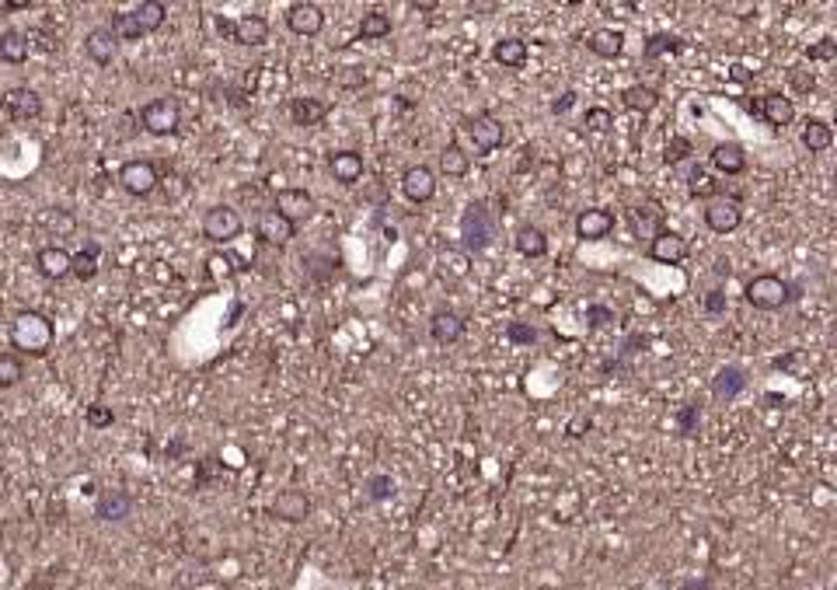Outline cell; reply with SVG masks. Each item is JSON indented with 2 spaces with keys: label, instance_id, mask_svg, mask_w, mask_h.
I'll use <instances>...</instances> for the list:
<instances>
[{
  "label": "cell",
  "instance_id": "obj_21",
  "mask_svg": "<svg viewBox=\"0 0 837 590\" xmlns=\"http://www.w3.org/2000/svg\"><path fill=\"white\" fill-rule=\"evenodd\" d=\"M747 381H750L747 370L729 364V367H723L712 377V399H716V402H732V399H740V395L747 392Z\"/></svg>",
  "mask_w": 837,
  "mask_h": 590
},
{
  "label": "cell",
  "instance_id": "obj_3",
  "mask_svg": "<svg viewBox=\"0 0 837 590\" xmlns=\"http://www.w3.org/2000/svg\"><path fill=\"white\" fill-rule=\"evenodd\" d=\"M796 287L789 283V280H782V276H774V273H761V276H754L747 287H743V300L750 304V308H757V311H782V308H789L792 300H796Z\"/></svg>",
  "mask_w": 837,
  "mask_h": 590
},
{
  "label": "cell",
  "instance_id": "obj_54",
  "mask_svg": "<svg viewBox=\"0 0 837 590\" xmlns=\"http://www.w3.org/2000/svg\"><path fill=\"white\" fill-rule=\"evenodd\" d=\"M576 98H580V95H576V91L569 88V91H565L562 98H555V105H551V112H555V115H565V112L576 105Z\"/></svg>",
  "mask_w": 837,
  "mask_h": 590
},
{
  "label": "cell",
  "instance_id": "obj_51",
  "mask_svg": "<svg viewBox=\"0 0 837 590\" xmlns=\"http://www.w3.org/2000/svg\"><path fill=\"white\" fill-rule=\"evenodd\" d=\"M705 315H712V318L726 315V291H723V287H716V291L705 294Z\"/></svg>",
  "mask_w": 837,
  "mask_h": 590
},
{
  "label": "cell",
  "instance_id": "obj_32",
  "mask_svg": "<svg viewBox=\"0 0 837 590\" xmlns=\"http://www.w3.org/2000/svg\"><path fill=\"white\" fill-rule=\"evenodd\" d=\"M29 36L21 29H4L0 32V60L11 63V67H21L29 60Z\"/></svg>",
  "mask_w": 837,
  "mask_h": 590
},
{
  "label": "cell",
  "instance_id": "obj_46",
  "mask_svg": "<svg viewBox=\"0 0 837 590\" xmlns=\"http://www.w3.org/2000/svg\"><path fill=\"white\" fill-rule=\"evenodd\" d=\"M691 154H694V144L688 137H674V140L666 144V150H663V161H666V164H681V161H691Z\"/></svg>",
  "mask_w": 837,
  "mask_h": 590
},
{
  "label": "cell",
  "instance_id": "obj_58",
  "mask_svg": "<svg viewBox=\"0 0 837 590\" xmlns=\"http://www.w3.org/2000/svg\"><path fill=\"white\" fill-rule=\"evenodd\" d=\"M586 430H590V419H586V416H580V419H573V423H569V437H580V434H586Z\"/></svg>",
  "mask_w": 837,
  "mask_h": 590
},
{
  "label": "cell",
  "instance_id": "obj_23",
  "mask_svg": "<svg viewBox=\"0 0 837 590\" xmlns=\"http://www.w3.org/2000/svg\"><path fill=\"white\" fill-rule=\"evenodd\" d=\"M269 18L265 14H241V18H234V42L238 46H265L269 42Z\"/></svg>",
  "mask_w": 837,
  "mask_h": 590
},
{
  "label": "cell",
  "instance_id": "obj_30",
  "mask_svg": "<svg viewBox=\"0 0 837 590\" xmlns=\"http://www.w3.org/2000/svg\"><path fill=\"white\" fill-rule=\"evenodd\" d=\"M287 112H290V119L297 122V126H318V122H325L328 119L325 102H322V98H307V95L290 98V102H287Z\"/></svg>",
  "mask_w": 837,
  "mask_h": 590
},
{
  "label": "cell",
  "instance_id": "obj_13",
  "mask_svg": "<svg viewBox=\"0 0 837 590\" xmlns=\"http://www.w3.org/2000/svg\"><path fill=\"white\" fill-rule=\"evenodd\" d=\"M688 238L684 234H677V231H659L653 241L646 245V256L653 258V262H659V266H681L684 258H688Z\"/></svg>",
  "mask_w": 837,
  "mask_h": 590
},
{
  "label": "cell",
  "instance_id": "obj_24",
  "mask_svg": "<svg viewBox=\"0 0 837 590\" xmlns=\"http://www.w3.org/2000/svg\"><path fill=\"white\" fill-rule=\"evenodd\" d=\"M632 227H635V234L649 245L659 231H666V214H663V206H659V203H642V206H635V210H632Z\"/></svg>",
  "mask_w": 837,
  "mask_h": 590
},
{
  "label": "cell",
  "instance_id": "obj_17",
  "mask_svg": "<svg viewBox=\"0 0 837 590\" xmlns=\"http://www.w3.org/2000/svg\"><path fill=\"white\" fill-rule=\"evenodd\" d=\"M269 514L280 517L283 524H304L307 514H311V496H307L304 489H283V493L272 500Z\"/></svg>",
  "mask_w": 837,
  "mask_h": 590
},
{
  "label": "cell",
  "instance_id": "obj_40",
  "mask_svg": "<svg viewBox=\"0 0 837 590\" xmlns=\"http://www.w3.org/2000/svg\"><path fill=\"white\" fill-rule=\"evenodd\" d=\"M582 130H586V133H597V137L615 133V112L607 109V105H590L586 115H582Z\"/></svg>",
  "mask_w": 837,
  "mask_h": 590
},
{
  "label": "cell",
  "instance_id": "obj_20",
  "mask_svg": "<svg viewBox=\"0 0 837 590\" xmlns=\"http://www.w3.org/2000/svg\"><path fill=\"white\" fill-rule=\"evenodd\" d=\"M708 164H712V172H719L726 179H736V175L747 172V150L740 148L736 140L716 144V148L708 150Z\"/></svg>",
  "mask_w": 837,
  "mask_h": 590
},
{
  "label": "cell",
  "instance_id": "obj_19",
  "mask_svg": "<svg viewBox=\"0 0 837 590\" xmlns=\"http://www.w3.org/2000/svg\"><path fill=\"white\" fill-rule=\"evenodd\" d=\"M465 329H468V318H465L461 311H450V308H439V311H433V318H430V335H433V342H439V346L461 342Z\"/></svg>",
  "mask_w": 837,
  "mask_h": 590
},
{
  "label": "cell",
  "instance_id": "obj_42",
  "mask_svg": "<svg viewBox=\"0 0 837 590\" xmlns=\"http://www.w3.org/2000/svg\"><path fill=\"white\" fill-rule=\"evenodd\" d=\"M395 29V21L384 11H366L360 18V38H388Z\"/></svg>",
  "mask_w": 837,
  "mask_h": 590
},
{
  "label": "cell",
  "instance_id": "obj_9",
  "mask_svg": "<svg viewBox=\"0 0 837 590\" xmlns=\"http://www.w3.org/2000/svg\"><path fill=\"white\" fill-rule=\"evenodd\" d=\"M119 185L130 192V196H150L157 185H161V172H157V164L154 161H146V157H137V161H126L122 168H119Z\"/></svg>",
  "mask_w": 837,
  "mask_h": 590
},
{
  "label": "cell",
  "instance_id": "obj_63",
  "mask_svg": "<svg viewBox=\"0 0 837 590\" xmlns=\"http://www.w3.org/2000/svg\"><path fill=\"white\" fill-rule=\"evenodd\" d=\"M412 7H415V11H423V14H430V11H437L439 4H412Z\"/></svg>",
  "mask_w": 837,
  "mask_h": 590
},
{
  "label": "cell",
  "instance_id": "obj_56",
  "mask_svg": "<svg viewBox=\"0 0 837 590\" xmlns=\"http://www.w3.org/2000/svg\"><path fill=\"white\" fill-rule=\"evenodd\" d=\"M213 29H217V36H223V38H234V18H223V14H220V18H217V25H213Z\"/></svg>",
  "mask_w": 837,
  "mask_h": 590
},
{
  "label": "cell",
  "instance_id": "obj_12",
  "mask_svg": "<svg viewBox=\"0 0 837 590\" xmlns=\"http://www.w3.org/2000/svg\"><path fill=\"white\" fill-rule=\"evenodd\" d=\"M401 196L408 203H430L437 196V175L430 164H408L401 172Z\"/></svg>",
  "mask_w": 837,
  "mask_h": 590
},
{
  "label": "cell",
  "instance_id": "obj_39",
  "mask_svg": "<svg viewBox=\"0 0 837 590\" xmlns=\"http://www.w3.org/2000/svg\"><path fill=\"white\" fill-rule=\"evenodd\" d=\"M109 32L115 36V42H137V38H144V29H140V21H137L133 11H115Z\"/></svg>",
  "mask_w": 837,
  "mask_h": 590
},
{
  "label": "cell",
  "instance_id": "obj_26",
  "mask_svg": "<svg viewBox=\"0 0 837 590\" xmlns=\"http://www.w3.org/2000/svg\"><path fill=\"white\" fill-rule=\"evenodd\" d=\"M130 514H133V500H130V493H122V489L102 493L98 503H95V517L105 520V524H119V520H126Z\"/></svg>",
  "mask_w": 837,
  "mask_h": 590
},
{
  "label": "cell",
  "instance_id": "obj_5",
  "mask_svg": "<svg viewBox=\"0 0 837 590\" xmlns=\"http://www.w3.org/2000/svg\"><path fill=\"white\" fill-rule=\"evenodd\" d=\"M465 133H468V144H472L474 154H496V150L506 144V126L492 115V112H478L465 122Z\"/></svg>",
  "mask_w": 837,
  "mask_h": 590
},
{
  "label": "cell",
  "instance_id": "obj_43",
  "mask_svg": "<svg viewBox=\"0 0 837 590\" xmlns=\"http://www.w3.org/2000/svg\"><path fill=\"white\" fill-rule=\"evenodd\" d=\"M688 192H691L694 199H712V196H719V182L701 164H694L691 172H688Z\"/></svg>",
  "mask_w": 837,
  "mask_h": 590
},
{
  "label": "cell",
  "instance_id": "obj_22",
  "mask_svg": "<svg viewBox=\"0 0 837 590\" xmlns=\"http://www.w3.org/2000/svg\"><path fill=\"white\" fill-rule=\"evenodd\" d=\"M84 53H88V60H91V63L109 67L112 60H115V53H119V42H115V36L109 32V25L91 29V32L84 36Z\"/></svg>",
  "mask_w": 837,
  "mask_h": 590
},
{
  "label": "cell",
  "instance_id": "obj_61",
  "mask_svg": "<svg viewBox=\"0 0 837 590\" xmlns=\"http://www.w3.org/2000/svg\"><path fill=\"white\" fill-rule=\"evenodd\" d=\"M472 11H481V14H492V11H499V4H468Z\"/></svg>",
  "mask_w": 837,
  "mask_h": 590
},
{
  "label": "cell",
  "instance_id": "obj_55",
  "mask_svg": "<svg viewBox=\"0 0 837 590\" xmlns=\"http://www.w3.org/2000/svg\"><path fill=\"white\" fill-rule=\"evenodd\" d=\"M723 11L736 14V18H754V14H757V7H754V4H729V7H723Z\"/></svg>",
  "mask_w": 837,
  "mask_h": 590
},
{
  "label": "cell",
  "instance_id": "obj_6",
  "mask_svg": "<svg viewBox=\"0 0 837 590\" xmlns=\"http://www.w3.org/2000/svg\"><path fill=\"white\" fill-rule=\"evenodd\" d=\"M701 221H705V227H708L712 234H732V231L743 223V203H740V196L719 192V196L705 199Z\"/></svg>",
  "mask_w": 837,
  "mask_h": 590
},
{
  "label": "cell",
  "instance_id": "obj_47",
  "mask_svg": "<svg viewBox=\"0 0 837 590\" xmlns=\"http://www.w3.org/2000/svg\"><path fill=\"white\" fill-rule=\"evenodd\" d=\"M837 56V42L831 36L816 38L813 46H806V60H824V63H831Z\"/></svg>",
  "mask_w": 837,
  "mask_h": 590
},
{
  "label": "cell",
  "instance_id": "obj_45",
  "mask_svg": "<svg viewBox=\"0 0 837 590\" xmlns=\"http://www.w3.org/2000/svg\"><path fill=\"white\" fill-rule=\"evenodd\" d=\"M698 430H701V409L684 406L681 412H677V434H681L684 441H694V437H698Z\"/></svg>",
  "mask_w": 837,
  "mask_h": 590
},
{
  "label": "cell",
  "instance_id": "obj_59",
  "mask_svg": "<svg viewBox=\"0 0 837 590\" xmlns=\"http://www.w3.org/2000/svg\"><path fill=\"white\" fill-rule=\"evenodd\" d=\"M632 350H646V339H642V335H632V339L624 342V350H621V357H628Z\"/></svg>",
  "mask_w": 837,
  "mask_h": 590
},
{
  "label": "cell",
  "instance_id": "obj_38",
  "mask_svg": "<svg viewBox=\"0 0 837 590\" xmlns=\"http://www.w3.org/2000/svg\"><path fill=\"white\" fill-rule=\"evenodd\" d=\"M38 227H46V231H49V234H56V238H67V234H73V231H77V221H73L71 210L46 206V210L38 214Z\"/></svg>",
  "mask_w": 837,
  "mask_h": 590
},
{
  "label": "cell",
  "instance_id": "obj_1",
  "mask_svg": "<svg viewBox=\"0 0 837 590\" xmlns=\"http://www.w3.org/2000/svg\"><path fill=\"white\" fill-rule=\"evenodd\" d=\"M53 339H56L53 318L42 315V311H18L11 318V346H14V353L42 357V353L53 350Z\"/></svg>",
  "mask_w": 837,
  "mask_h": 590
},
{
  "label": "cell",
  "instance_id": "obj_29",
  "mask_svg": "<svg viewBox=\"0 0 837 590\" xmlns=\"http://www.w3.org/2000/svg\"><path fill=\"white\" fill-rule=\"evenodd\" d=\"M586 49H590L593 56H600V60H618L621 53H624V32L604 25V29H597V32H590Z\"/></svg>",
  "mask_w": 837,
  "mask_h": 590
},
{
  "label": "cell",
  "instance_id": "obj_18",
  "mask_svg": "<svg viewBox=\"0 0 837 590\" xmlns=\"http://www.w3.org/2000/svg\"><path fill=\"white\" fill-rule=\"evenodd\" d=\"M328 172L339 185H356L366 172L364 154L360 150H331L328 154Z\"/></svg>",
  "mask_w": 837,
  "mask_h": 590
},
{
  "label": "cell",
  "instance_id": "obj_48",
  "mask_svg": "<svg viewBox=\"0 0 837 590\" xmlns=\"http://www.w3.org/2000/svg\"><path fill=\"white\" fill-rule=\"evenodd\" d=\"M604 325H615V311L607 304H590L586 308V329H604Z\"/></svg>",
  "mask_w": 837,
  "mask_h": 590
},
{
  "label": "cell",
  "instance_id": "obj_2",
  "mask_svg": "<svg viewBox=\"0 0 837 590\" xmlns=\"http://www.w3.org/2000/svg\"><path fill=\"white\" fill-rule=\"evenodd\" d=\"M499 234V221L492 217L489 203L472 199L461 214V249L465 252H485Z\"/></svg>",
  "mask_w": 837,
  "mask_h": 590
},
{
  "label": "cell",
  "instance_id": "obj_31",
  "mask_svg": "<svg viewBox=\"0 0 837 590\" xmlns=\"http://www.w3.org/2000/svg\"><path fill=\"white\" fill-rule=\"evenodd\" d=\"M98 262H102V245L98 241H84L80 252L71 256V276H77L80 283L95 280L98 276Z\"/></svg>",
  "mask_w": 837,
  "mask_h": 590
},
{
  "label": "cell",
  "instance_id": "obj_16",
  "mask_svg": "<svg viewBox=\"0 0 837 590\" xmlns=\"http://www.w3.org/2000/svg\"><path fill=\"white\" fill-rule=\"evenodd\" d=\"M615 223H618V217H615L611 210H604V206H586L580 217H576V238H580V241H600V238H607V234L615 231Z\"/></svg>",
  "mask_w": 837,
  "mask_h": 590
},
{
  "label": "cell",
  "instance_id": "obj_28",
  "mask_svg": "<svg viewBox=\"0 0 837 590\" xmlns=\"http://www.w3.org/2000/svg\"><path fill=\"white\" fill-rule=\"evenodd\" d=\"M36 269L46 280H63V276H71V252L60 245H46V249H38Z\"/></svg>",
  "mask_w": 837,
  "mask_h": 590
},
{
  "label": "cell",
  "instance_id": "obj_14",
  "mask_svg": "<svg viewBox=\"0 0 837 590\" xmlns=\"http://www.w3.org/2000/svg\"><path fill=\"white\" fill-rule=\"evenodd\" d=\"M297 231L300 227H293L290 221H283L272 206L269 210H262L255 221V238L262 241V245H269V249H283V245H290L293 238H297Z\"/></svg>",
  "mask_w": 837,
  "mask_h": 590
},
{
  "label": "cell",
  "instance_id": "obj_7",
  "mask_svg": "<svg viewBox=\"0 0 837 590\" xmlns=\"http://www.w3.org/2000/svg\"><path fill=\"white\" fill-rule=\"evenodd\" d=\"M241 231H245L241 214H238L234 206H227V203H217V206H210V210L203 214V234H206L210 241H217V245H227V241H234V238H241Z\"/></svg>",
  "mask_w": 837,
  "mask_h": 590
},
{
  "label": "cell",
  "instance_id": "obj_57",
  "mask_svg": "<svg viewBox=\"0 0 837 590\" xmlns=\"http://www.w3.org/2000/svg\"><path fill=\"white\" fill-rule=\"evenodd\" d=\"M796 360H799V353H785V357H782V360H774L771 367L774 370H796Z\"/></svg>",
  "mask_w": 837,
  "mask_h": 590
},
{
  "label": "cell",
  "instance_id": "obj_8",
  "mask_svg": "<svg viewBox=\"0 0 837 590\" xmlns=\"http://www.w3.org/2000/svg\"><path fill=\"white\" fill-rule=\"evenodd\" d=\"M272 210H276L283 221H290L293 227H300L304 221L314 217L318 203H314V196H311L307 189H280V192L272 196Z\"/></svg>",
  "mask_w": 837,
  "mask_h": 590
},
{
  "label": "cell",
  "instance_id": "obj_62",
  "mask_svg": "<svg viewBox=\"0 0 837 590\" xmlns=\"http://www.w3.org/2000/svg\"><path fill=\"white\" fill-rule=\"evenodd\" d=\"M708 587H712V584H708V580H705V577H701V580H698V584H694V580H691V584H684V590H708Z\"/></svg>",
  "mask_w": 837,
  "mask_h": 590
},
{
  "label": "cell",
  "instance_id": "obj_4",
  "mask_svg": "<svg viewBox=\"0 0 837 590\" xmlns=\"http://www.w3.org/2000/svg\"><path fill=\"white\" fill-rule=\"evenodd\" d=\"M137 122L150 137H175L179 126H182V109H179L175 98H154L137 112Z\"/></svg>",
  "mask_w": 837,
  "mask_h": 590
},
{
  "label": "cell",
  "instance_id": "obj_35",
  "mask_svg": "<svg viewBox=\"0 0 837 590\" xmlns=\"http://www.w3.org/2000/svg\"><path fill=\"white\" fill-rule=\"evenodd\" d=\"M688 49V42L681 36H674V32H653V36L646 38V49H642V56L646 60H659V56H681Z\"/></svg>",
  "mask_w": 837,
  "mask_h": 590
},
{
  "label": "cell",
  "instance_id": "obj_37",
  "mask_svg": "<svg viewBox=\"0 0 837 590\" xmlns=\"http://www.w3.org/2000/svg\"><path fill=\"white\" fill-rule=\"evenodd\" d=\"M133 14H137L144 36H150V32H157V29L168 21V4H164V0H140V4L133 7Z\"/></svg>",
  "mask_w": 837,
  "mask_h": 590
},
{
  "label": "cell",
  "instance_id": "obj_25",
  "mask_svg": "<svg viewBox=\"0 0 837 590\" xmlns=\"http://www.w3.org/2000/svg\"><path fill=\"white\" fill-rule=\"evenodd\" d=\"M527 56H531V46L523 42L520 36H503L496 46H492V60L506 71H520L527 67Z\"/></svg>",
  "mask_w": 837,
  "mask_h": 590
},
{
  "label": "cell",
  "instance_id": "obj_36",
  "mask_svg": "<svg viewBox=\"0 0 837 590\" xmlns=\"http://www.w3.org/2000/svg\"><path fill=\"white\" fill-rule=\"evenodd\" d=\"M439 172L447 175V179H465L468 172H472V161H468V150L461 148V144H447V148L439 150Z\"/></svg>",
  "mask_w": 837,
  "mask_h": 590
},
{
  "label": "cell",
  "instance_id": "obj_49",
  "mask_svg": "<svg viewBox=\"0 0 837 590\" xmlns=\"http://www.w3.org/2000/svg\"><path fill=\"white\" fill-rule=\"evenodd\" d=\"M789 84H792V91H799V95H813V91H816V77H813V71H806V67H792V71H789Z\"/></svg>",
  "mask_w": 837,
  "mask_h": 590
},
{
  "label": "cell",
  "instance_id": "obj_53",
  "mask_svg": "<svg viewBox=\"0 0 837 590\" xmlns=\"http://www.w3.org/2000/svg\"><path fill=\"white\" fill-rule=\"evenodd\" d=\"M600 11H604V14H628V18H632V14H639V4H632V0H618V4L604 0Z\"/></svg>",
  "mask_w": 837,
  "mask_h": 590
},
{
  "label": "cell",
  "instance_id": "obj_44",
  "mask_svg": "<svg viewBox=\"0 0 837 590\" xmlns=\"http://www.w3.org/2000/svg\"><path fill=\"white\" fill-rule=\"evenodd\" d=\"M21 377H25V364H21V357L11 350V353H0V388H14V384H21Z\"/></svg>",
  "mask_w": 837,
  "mask_h": 590
},
{
  "label": "cell",
  "instance_id": "obj_15",
  "mask_svg": "<svg viewBox=\"0 0 837 590\" xmlns=\"http://www.w3.org/2000/svg\"><path fill=\"white\" fill-rule=\"evenodd\" d=\"M0 105L14 122H32V119L42 115V95L32 91V88H11V91H4Z\"/></svg>",
  "mask_w": 837,
  "mask_h": 590
},
{
  "label": "cell",
  "instance_id": "obj_50",
  "mask_svg": "<svg viewBox=\"0 0 837 590\" xmlns=\"http://www.w3.org/2000/svg\"><path fill=\"white\" fill-rule=\"evenodd\" d=\"M506 339L516 342V346H531V342H538V329H534V325H527V322H510Z\"/></svg>",
  "mask_w": 837,
  "mask_h": 590
},
{
  "label": "cell",
  "instance_id": "obj_11",
  "mask_svg": "<svg viewBox=\"0 0 837 590\" xmlns=\"http://www.w3.org/2000/svg\"><path fill=\"white\" fill-rule=\"evenodd\" d=\"M750 112H757L767 126H774V130H785V126L796 122V102H792L789 95H782V91L761 95V98L750 105Z\"/></svg>",
  "mask_w": 837,
  "mask_h": 590
},
{
  "label": "cell",
  "instance_id": "obj_34",
  "mask_svg": "<svg viewBox=\"0 0 837 590\" xmlns=\"http://www.w3.org/2000/svg\"><path fill=\"white\" fill-rule=\"evenodd\" d=\"M621 105L628 112H653L656 105H659V91H656L653 84H628L624 91H621Z\"/></svg>",
  "mask_w": 837,
  "mask_h": 590
},
{
  "label": "cell",
  "instance_id": "obj_33",
  "mask_svg": "<svg viewBox=\"0 0 837 590\" xmlns=\"http://www.w3.org/2000/svg\"><path fill=\"white\" fill-rule=\"evenodd\" d=\"M799 140L809 154H824V150H831V144H834V130H831V122H824V119H806Z\"/></svg>",
  "mask_w": 837,
  "mask_h": 590
},
{
  "label": "cell",
  "instance_id": "obj_60",
  "mask_svg": "<svg viewBox=\"0 0 837 590\" xmlns=\"http://www.w3.org/2000/svg\"><path fill=\"white\" fill-rule=\"evenodd\" d=\"M732 80H740V84H747V80H750V71L736 63V67H732Z\"/></svg>",
  "mask_w": 837,
  "mask_h": 590
},
{
  "label": "cell",
  "instance_id": "obj_10",
  "mask_svg": "<svg viewBox=\"0 0 837 590\" xmlns=\"http://www.w3.org/2000/svg\"><path fill=\"white\" fill-rule=\"evenodd\" d=\"M287 29L300 38L322 36V29H325V11H322V4H314V0H297V4H290V7H287Z\"/></svg>",
  "mask_w": 837,
  "mask_h": 590
},
{
  "label": "cell",
  "instance_id": "obj_52",
  "mask_svg": "<svg viewBox=\"0 0 837 590\" xmlns=\"http://www.w3.org/2000/svg\"><path fill=\"white\" fill-rule=\"evenodd\" d=\"M84 419H88L95 430H105V426H112V423H115V412H112L109 406H91Z\"/></svg>",
  "mask_w": 837,
  "mask_h": 590
},
{
  "label": "cell",
  "instance_id": "obj_27",
  "mask_svg": "<svg viewBox=\"0 0 837 590\" xmlns=\"http://www.w3.org/2000/svg\"><path fill=\"white\" fill-rule=\"evenodd\" d=\"M513 249L523 258H545L548 256V234L538 223H520L513 234Z\"/></svg>",
  "mask_w": 837,
  "mask_h": 590
},
{
  "label": "cell",
  "instance_id": "obj_41",
  "mask_svg": "<svg viewBox=\"0 0 837 590\" xmlns=\"http://www.w3.org/2000/svg\"><path fill=\"white\" fill-rule=\"evenodd\" d=\"M364 493H366V500H370V503H384V500H391V496L398 493V485H395L391 476L373 472V476H366L364 479Z\"/></svg>",
  "mask_w": 837,
  "mask_h": 590
}]
</instances>
